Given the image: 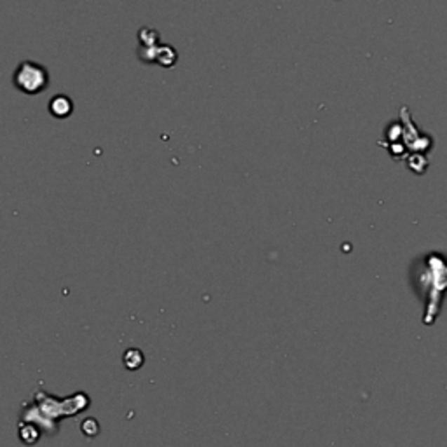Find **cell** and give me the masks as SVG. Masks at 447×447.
<instances>
[{"label":"cell","mask_w":447,"mask_h":447,"mask_svg":"<svg viewBox=\"0 0 447 447\" xmlns=\"http://www.w3.org/2000/svg\"><path fill=\"white\" fill-rule=\"evenodd\" d=\"M13 84L25 95H39L48 88L49 74L37 62H21L13 74Z\"/></svg>","instance_id":"cell-1"},{"label":"cell","mask_w":447,"mask_h":447,"mask_svg":"<svg viewBox=\"0 0 447 447\" xmlns=\"http://www.w3.org/2000/svg\"><path fill=\"white\" fill-rule=\"evenodd\" d=\"M72 100L65 95L53 96L51 102H49V112H51V116L56 117V119H65V117H69L70 114H72Z\"/></svg>","instance_id":"cell-2"},{"label":"cell","mask_w":447,"mask_h":447,"mask_svg":"<svg viewBox=\"0 0 447 447\" xmlns=\"http://www.w3.org/2000/svg\"><path fill=\"white\" fill-rule=\"evenodd\" d=\"M142 363H144V356H142V353L137 352V349H130V352L124 355V366H126L128 369L135 371L138 369V367H142Z\"/></svg>","instance_id":"cell-3"}]
</instances>
